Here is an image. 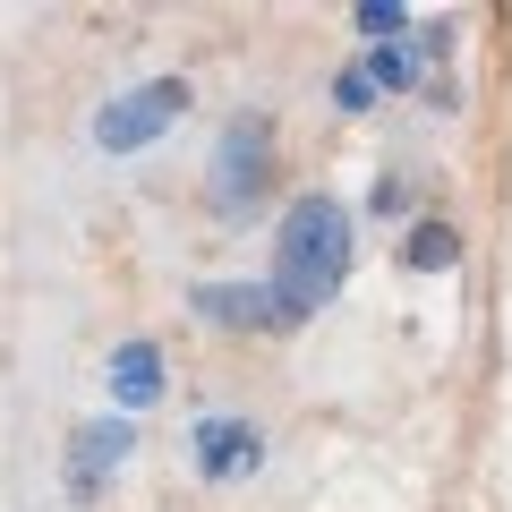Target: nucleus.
I'll return each mask as SVG.
<instances>
[{
    "instance_id": "nucleus-3",
    "label": "nucleus",
    "mask_w": 512,
    "mask_h": 512,
    "mask_svg": "<svg viewBox=\"0 0 512 512\" xmlns=\"http://www.w3.org/2000/svg\"><path fill=\"white\" fill-rule=\"evenodd\" d=\"M180 111H188V77H154V86H137V94H111V103L94 111V146L137 154V146H154Z\"/></svg>"
},
{
    "instance_id": "nucleus-1",
    "label": "nucleus",
    "mask_w": 512,
    "mask_h": 512,
    "mask_svg": "<svg viewBox=\"0 0 512 512\" xmlns=\"http://www.w3.org/2000/svg\"><path fill=\"white\" fill-rule=\"evenodd\" d=\"M342 274H350V214L325 197V188H308V197L282 214V248H274V299H282V316L308 325V316L342 291Z\"/></svg>"
},
{
    "instance_id": "nucleus-6",
    "label": "nucleus",
    "mask_w": 512,
    "mask_h": 512,
    "mask_svg": "<svg viewBox=\"0 0 512 512\" xmlns=\"http://www.w3.org/2000/svg\"><path fill=\"white\" fill-rule=\"evenodd\" d=\"M128 453H137V427H128L120 410H111V419H94L86 436H77V453H69V495H77V504H94V495L120 478Z\"/></svg>"
},
{
    "instance_id": "nucleus-2",
    "label": "nucleus",
    "mask_w": 512,
    "mask_h": 512,
    "mask_svg": "<svg viewBox=\"0 0 512 512\" xmlns=\"http://www.w3.org/2000/svg\"><path fill=\"white\" fill-rule=\"evenodd\" d=\"M265 197H274V120L265 111H239L222 128V146H214V214L248 222Z\"/></svg>"
},
{
    "instance_id": "nucleus-4",
    "label": "nucleus",
    "mask_w": 512,
    "mask_h": 512,
    "mask_svg": "<svg viewBox=\"0 0 512 512\" xmlns=\"http://www.w3.org/2000/svg\"><path fill=\"white\" fill-rule=\"evenodd\" d=\"M188 461H197L205 487H231V478H256L265 470V427L239 419V410H205L197 436H188Z\"/></svg>"
},
{
    "instance_id": "nucleus-5",
    "label": "nucleus",
    "mask_w": 512,
    "mask_h": 512,
    "mask_svg": "<svg viewBox=\"0 0 512 512\" xmlns=\"http://www.w3.org/2000/svg\"><path fill=\"white\" fill-rule=\"evenodd\" d=\"M188 308L205 325H222V333H291L274 282H205V291H188Z\"/></svg>"
},
{
    "instance_id": "nucleus-9",
    "label": "nucleus",
    "mask_w": 512,
    "mask_h": 512,
    "mask_svg": "<svg viewBox=\"0 0 512 512\" xmlns=\"http://www.w3.org/2000/svg\"><path fill=\"white\" fill-rule=\"evenodd\" d=\"M402 256L419 265V274H444V265H461V231H453V222H419Z\"/></svg>"
},
{
    "instance_id": "nucleus-10",
    "label": "nucleus",
    "mask_w": 512,
    "mask_h": 512,
    "mask_svg": "<svg viewBox=\"0 0 512 512\" xmlns=\"http://www.w3.org/2000/svg\"><path fill=\"white\" fill-rule=\"evenodd\" d=\"M359 35H376V43H402V35H410V9H393V0H367V9H359Z\"/></svg>"
},
{
    "instance_id": "nucleus-7",
    "label": "nucleus",
    "mask_w": 512,
    "mask_h": 512,
    "mask_svg": "<svg viewBox=\"0 0 512 512\" xmlns=\"http://www.w3.org/2000/svg\"><path fill=\"white\" fill-rule=\"evenodd\" d=\"M111 402H120V410H154V402H163V350H154L146 333L111 350Z\"/></svg>"
},
{
    "instance_id": "nucleus-12",
    "label": "nucleus",
    "mask_w": 512,
    "mask_h": 512,
    "mask_svg": "<svg viewBox=\"0 0 512 512\" xmlns=\"http://www.w3.org/2000/svg\"><path fill=\"white\" fill-rule=\"evenodd\" d=\"M367 205H376V214L393 222V214H410V188H402V180H376V197H367Z\"/></svg>"
},
{
    "instance_id": "nucleus-8",
    "label": "nucleus",
    "mask_w": 512,
    "mask_h": 512,
    "mask_svg": "<svg viewBox=\"0 0 512 512\" xmlns=\"http://www.w3.org/2000/svg\"><path fill=\"white\" fill-rule=\"evenodd\" d=\"M367 86H393V94H410L419 86V43H376V52H367Z\"/></svg>"
},
{
    "instance_id": "nucleus-11",
    "label": "nucleus",
    "mask_w": 512,
    "mask_h": 512,
    "mask_svg": "<svg viewBox=\"0 0 512 512\" xmlns=\"http://www.w3.org/2000/svg\"><path fill=\"white\" fill-rule=\"evenodd\" d=\"M333 103H342V111H367V103H376V86H367V69H342V77H333Z\"/></svg>"
}]
</instances>
